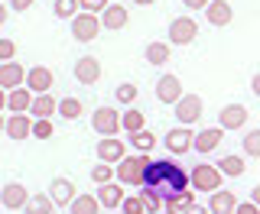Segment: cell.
Returning <instances> with one entry per match:
<instances>
[{
  "instance_id": "cell-1",
  "label": "cell",
  "mask_w": 260,
  "mask_h": 214,
  "mask_svg": "<svg viewBox=\"0 0 260 214\" xmlns=\"http://www.w3.org/2000/svg\"><path fill=\"white\" fill-rule=\"evenodd\" d=\"M150 188H156L162 198H176L179 192H185V188L192 185V172H185L173 156H162V159H153L150 169H146V182Z\"/></svg>"
},
{
  "instance_id": "cell-2",
  "label": "cell",
  "mask_w": 260,
  "mask_h": 214,
  "mask_svg": "<svg viewBox=\"0 0 260 214\" xmlns=\"http://www.w3.org/2000/svg\"><path fill=\"white\" fill-rule=\"evenodd\" d=\"M150 162H153V156L140 153V150H137L134 156H124V159L117 162V179L124 185H137V188H140L146 182V169H150Z\"/></svg>"
},
{
  "instance_id": "cell-3",
  "label": "cell",
  "mask_w": 260,
  "mask_h": 214,
  "mask_svg": "<svg viewBox=\"0 0 260 214\" xmlns=\"http://www.w3.org/2000/svg\"><path fill=\"white\" fill-rule=\"evenodd\" d=\"M101 16L98 13H88V10H78L72 16V39L75 43H94L98 32H101Z\"/></svg>"
},
{
  "instance_id": "cell-4",
  "label": "cell",
  "mask_w": 260,
  "mask_h": 214,
  "mask_svg": "<svg viewBox=\"0 0 260 214\" xmlns=\"http://www.w3.org/2000/svg\"><path fill=\"white\" fill-rule=\"evenodd\" d=\"M91 130L101 136H117V130H124V114L117 107H98L91 114Z\"/></svg>"
},
{
  "instance_id": "cell-5",
  "label": "cell",
  "mask_w": 260,
  "mask_h": 214,
  "mask_svg": "<svg viewBox=\"0 0 260 214\" xmlns=\"http://www.w3.org/2000/svg\"><path fill=\"white\" fill-rule=\"evenodd\" d=\"M224 182V172L218 169V166H208V162H199V166L192 169V188L195 192H218Z\"/></svg>"
},
{
  "instance_id": "cell-6",
  "label": "cell",
  "mask_w": 260,
  "mask_h": 214,
  "mask_svg": "<svg viewBox=\"0 0 260 214\" xmlns=\"http://www.w3.org/2000/svg\"><path fill=\"white\" fill-rule=\"evenodd\" d=\"M162 146H166V153H173V156L189 153L192 146H195V133H192V127H189V123H182V127H173L166 136H162Z\"/></svg>"
},
{
  "instance_id": "cell-7",
  "label": "cell",
  "mask_w": 260,
  "mask_h": 214,
  "mask_svg": "<svg viewBox=\"0 0 260 214\" xmlns=\"http://www.w3.org/2000/svg\"><path fill=\"white\" fill-rule=\"evenodd\" d=\"M29 201L32 198H29L26 185H20V182H7L4 192H0V204H4V211H26Z\"/></svg>"
},
{
  "instance_id": "cell-8",
  "label": "cell",
  "mask_w": 260,
  "mask_h": 214,
  "mask_svg": "<svg viewBox=\"0 0 260 214\" xmlns=\"http://www.w3.org/2000/svg\"><path fill=\"white\" fill-rule=\"evenodd\" d=\"M173 111H176V120L179 123H199L202 120V97L199 94H182L179 101L173 104Z\"/></svg>"
},
{
  "instance_id": "cell-9",
  "label": "cell",
  "mask_w": 260,
  "mask_h": 214,
  "mask_svg": "<svg viewBox=\"0 0 260 214\" xmlns=\"http://www.w3.org/2000/svg\"><path fill=\"white\" fill-rule=\"evenodd\" d=\"M195 36H199V23L192 16H179V20L169 23V43L173 46H189Z\"/></svg>"
},
{
  "instance_id": "cell-10",
  "label": "cell",
  "mask_w": 260,
  "mask_h": 214,
  "mask_svg": "<svg viewBox=\"0 0 260 214\" xmlns=\"http://www.w3.org/2000/svg\"><path fill=\"white\" fill-rule=\"evenodd\" d=\"M32 123H36V117H32L29 111L7 114V136H10V139H26V136H32Z\"/></svg>"
},
{
  "instance_id": "cell-11",
  "label": "cell",
  "mask_w": 260,
  "mask_h": 214,
  "mask_svg": "<svg viewBox=\"0 0 260 214\" xmlns=\"http://www.w3.org/2000/svg\"><path fill=\"white\" fill-rule=\"evenodd\" d=\"M26 75L29 72L23 68L20 62H0V88H4V91H13V88L26 85Z\"/></svg>"
},
{
  "instance_id": "cell-12",
  "label": "cell",
  "mask_w": 260,
  "mask_h": 214,
  "mask_svg": "<svg viewBox=\"0 0 260 214\" xmlns=\"http://www.w3.org/2000/svg\"><path fill=\"white\" fill-rule=\"evenodd\" d=\"M94 153H98V159H104V162H111V166H117V162L127 156V146L120 143L117 136H101V143L94 146Z\"/></svg>"
},
{
  "instance_id": "cell-13",
  "label": "cell",
  "mask_w": 260,
  "mask_h": 214,
  "mask_svg": "<svg viewBox=\"0 0 260 214\" xmlns=\"http://www.w3.org/2000/svg\"><path fill=\"white\" fill-rule=\"evenodd\" d=\"M4 107H7L10 114L29 111V107H32V91H29V85H20V88H13V91H4Z\"/></svg>"
},
{
  "instance_id": "cell-14",
  "label": "cell",
  "mask_w": 260,
  "mask_h": 214,
  "mask_svg": "<svg viewBox=\"0 0 260 214\" xmlns=\"http://www.w3.org/2000/svg\"><path fill=\"white\" fill-rule=\"evenodd\" d=\"M179 97H182V78H179V75H162L156 81V101L176 104Z\"/></svg>"
},
{
  "instance_id": "cell-15",
  "label": "cell",
  "mask_w": 260,
  "mask_h": 214,
  "mask_svg": "<svg viewBox=\"0 0 260 214\" xmlns=\"http://www.w3.org/2000/svg\"><path fill=\"white\" fill-rule=\"evenodd\" d=\"M75 78L81 85H98V78H101V62H98L94 55H81L75 62Z\"/></svg>"
},
{
  "instance_id": "cell-16",
  "label": "cell",
  "mask_w": 260,
  "mask_h": 214,
  "mask_svg": "<svg viewBox=\"0 0 260 214\" xmlns=\"http://www.w3.org/2000/svg\"><path fill=\"white\" fill-rule=\"evenodd\" d=\"M238 198H234V192H224V188H218V192H211L208 198V211L211 214H238Z\"/></svg>"
},
{
  "instance_id": "cell-17",
  "label": "cell",
  "mask_w": 260,
  "mask_h": 214,
  "mask_svg": "<svg viewBox=\"0 0 260 214\" xmlns=\"http://www.w3.org/2000/svg\"><path fill=\"white\" fill-rule=\"evenodd\" d=\"M218 123H221L224 130L244 127V123H247V107H244V104H228V107H221V111H218Z\"/></svg>"
},
{
  "instance_id": "cell-18",
  "label": "cell",
  "mask_w": 260,
  "mask_h": 214,
  "mask_svg": "<svg viewBox=\"0 0 260 214\" xmlns=\"http://www.w3.org/2000/svg\"><path fill=\"white\" fill-rule=\"evenodd\" d=\"M52 81H55V75L46 68V65H32L29 75H26V85H29L32 94H46L49 88H52Z\"/></svg>"
},
{
  "instance_id": "cell-19",
  "label": "cell",
  "mask_w": 260,
  "mask_h": 214,
  "mask_svg": "<svg viewBox=\"0 0 260 214\" xmlns=\"http://www.w3.org/2000/svg\"><path fill=\"white\" fill-rule=\"evenodd\" d=\"M205 16H208L211 26H228V23L234 20V7L228 4V0H211L205 7Z\"/></svg>"
},
{
  "instance_id": "cell-20",
  "label": "cell",
  "mask_w": 260,
  "mask_h": 214,
  "mask_svg": "<svg viewBox=\"0 0 260 214\" xmlns=\"http://www.w3.org/2000/svg\"><path fill=\"white\" fill-rule=\"evenodd\" d=\"M98 198H101V208L104 211H114V208H120V201L127 198L124 195V188H120V182H104L101 188H98Z\"/></svg>"
},
{
  "instance_id": "cell-21",
  "label": "cell",
  "mask_w": 260,
  "mask_h": 214,
  "mask_svg": "<svg viewBox=\"0 0 260 214\" xmlns=\"http://www.w3.org/2000/svg\"><path fill=\"white\" fill-rule=\"evenodd\" d=\"M221 136H224L221 123H218V127H208V130H202V133H195V146H192V150L195 153H211V150H218Z\"/></svg>"
},
{
  "instance_id": "cell-22",
  "label": "cell",
  "mask_w": 260,
  "mask_h": 214,
  "mask_svg": "<svg viewBox=\"0 0 260 214\" xmlns=\"http://www.w3.org/2000/svg\"><path fill=\"white\" fill-rule=\"evenodd\" d=\"M101 23H104V29H124L130 23L127 7L124 4H108V10L101 13Z\"/></svg>"
},
{
  "instance_id": "cell-23",
  "label": "cell",
  "mask_w": 260,
  "mask_h": 214,
  "mask_svg": "<svg viewBox=\"0 0 260 214\" xmlns=\"http://www.w3.org/2000/svg\"><path fill=\"white\" fill-rule=\"evenodd\" d=\"M49 195L55 198V204H72V198H75V182L72 179H52V188H49Z\"/></svg>"
},
{
  "instance_id": "cell-24",
  "label": "cell",
  "mask_w": 260,
  "mask_h": 214,
  "mask_svg": "<svg viewBox=\"0 0 260 214\" xmlns=\"http://www.w3.org/2000/svg\"><path fill=\"white\" fill-rule=\"evenodd\" d=\"M69 211L72 214H98L104 208H101V198H98V195H78V198H72Z\"/></svg>"
},
{
  "instance_id": "cell-25",
  "label": "cell",
  "mask_w": 260,
  "mask_h": 214,
  "mask_svg": "<svg viewBox=\"0 0 260 214\" xmlns=\"http://www.w3.org/2000/svg\"><path fill=\"white\" fill-rule=\"evenodd\" d=\"M29 114H32L36 120H39V117H52V114H59V104L49 97V91H46V94H36V97H32Z\"/></svg>"
},
{
  "instance_id": "cell-26",
  "label": "cell",
  "mask_w": 260,
  "mask_h": 214,
  "mask_svg": "<svg viewBox=\"0 0 260 214\" xmlns=\"http://www.w3.org/2000/svg\"><path fill=\"white\" fill-rule=\"evenodd\" d=\"M166 211H173V214H189V211H195V195L185 188V192H179L176 198H169L166 201Z\"/></svg>"
},
{
  "instance_id": "cell-27",
  "label": "cell",
  "mask_w": 260,
  "mask_h": 214,
  "mask_svg": "<svg viewBox=\"0 0 260 214\" xmlns=\"http://www.w3.org/2000/svg\"><path fill=\"white\" fill-rule=\"evenodd\" d=\"M169 46H173V43H159V39H156V43H150V46H146V62H150V65H166L169 55H173V49H169Z\"/></svg>"
},
{
  "instance_id": "cell-28",
  "label": "cell",
  "mask_w": 260,
  "mask_h": 214,
  "mask_svg": "<svg viewBox=\"0 0 260 214\" xmlns=\"http://www.w3.org/2000/svg\"><path fill=\"white\" fill-rule=\"evenodd\" d=\"M140 195H143V204H146V211L150 214H159V211H166V198L156 192V188H150V185H140Z\"/></svg>"
},
{
  "instance_id": "cell-29",
  "label": "cell",
  "mask_w": 260,
  "mask_h": 214,
  "mask_svg": "<svg viewBox=\"0 0 260 214\" xmlns=\"http://www.w3.org/2000/svg\"><path fill=\"white\" fill-rule=\"evenodd\" d=\"M130 146L134 150H140V153H150V150H156V133L153 130H137V133H130Z\"/></svg>"
},
{
  "instance_id": "cell-30",
  "label": "cell",
  "mask_w": 260,
  "mask_h": 214,
  "mask_svg": "<svg viewBox=\"0 0 260 214\" xmlns=\"http://www.w3.org/2000/svg\"><path fill=\"white\" fill-rule=\"evenodd\" d=\"M81 114H85V104H81L78 97H62L59 101V117L62 120H78Z\"/></svg>"
},
{
  "instance_id": "cell-31",
  "label": "cell",
  "mask_w": 260,
  "mask_h": 214,
  "mask_svg": "<svg viewBox=\"0 0 260 214\" xmlns=\"http://www.w3.org/2000/svg\"><path fill=\"white\" fill-rule=\"evenodd\" d=\"M218 169H221L228 179H238V175H244V159L241 156H221V159H218Z\"/></svg>"
},
{
  "instance_id": "cell-32",
  "label": "cell",
  "mask_w": 260,
  "mask_h": 214,
  "mask_svg": "<svg viewBox=\"0 0 260 214\" xmlns=\"http://www.w3.org/2000/svg\"><path fill=\"white\" fill-rule=\"evenodd\" d=\"M81 10V0H55L52 4V13L59 16V20H72Z\"/></svg>"
},
{
  "instance_id": "cell-33",
  "label": "cell",
  "mask_w": 260,
  "mask_h": 214,
  "mask_svg": "<svg viewBox=\"0 0 260 214\" xmlns=\"http://www.w3.org/2000/svg\"><path fill=\"white\" fill-rule=\"evenodd\" d=\"M59 204H55V198L52 195H36V198L29 201V208L26 211H32V214H52Z\"/></svg>"
},
{
  "instance_id": "cell-34",
  "label": "cell",
  "mask_w": 260,
  "mask_h": 214,
  "mask_svg": "<svg viewBox=\"0 0 260 214\" xmlns=\"http://www.w3.org/2000/svg\"><path fill=\"white\" fill-rule=\"evenodd\" d=\"M241 150L247 153V156H254V159H260V130H250V133H244Z\"/></svg>"
},
{
  "instance_id": "cell-35",
  "label": "cell",
  "mask_w": 260,
  "mask_h": 214,
  "mask_svg": "<svg viewBox=\"0 0 260 214\" xmlns=\"http://www.w3.org/2000/svg\"><path fill=\"white\" fill-rule=\"evenodd\" d=\"M91 179H94V182L98 185H104V182H111V179H117V169H111V162H98V166L91 169Z\"/></svg>"
},
{
  "instance_id": "cell-36",
  "label": "cell",
  "mask_w": 260,
  "mask_h": 214,
  "mask_svg": "<svg viewBox=\"0 0 260 214\" xmlns=\"http://www.w3.org/2000/svg\"><path fill=\"white\" fill-rule=\"evenodd\" d=\"M124 130H127V133L143 130V114L137 111V107H127V111H124Z\"/></svg>"
},
{
  "instance_id": "cell-37",
  "label": "cell",
  "mask_w": 260,
  "mask_h": 214,
  "mask_svg": "<svg viewBox=\"0 0 260 214\" xmlns=\"http://www.w3.org/2000/svg\"><path fill=\"white\" fill-rule=\"evenodd\" d=\"M114 97H117L120 104H127V107H130V101H137V85H134V81H124V85H117Z\"/></svg>"
},
{
  "instance_id": "cell-38",
  "label": "cell",
  "mask_w": 260,
  "mask_h": 214,
  "mask_svg": "<svg viewBox=\"0 0 260 214\" xmlns=\"http://www.w3.org/2000/svg\"><path fill=\"white\" fill-rule=\"evenodd\" d=\"M120 211H124V214H140V211H146L143 195H130V198H124V201H120Z\"/></svg>"
},
{
  "instance_id": "cell-39",
  "label": "cell",
  "mask_w": 260,
  "mask_h": 214,
  "mask_svg": "<svg viewBox=\"0 0 260 214\" xmlns=\"http://www.w3.org/2000/svg\"><path fill=\"white\" fill-rule=\"evenodd\" d=\"M32 136H36V139H49V136H52V117H39L36 123H32Z\"/></svg>"
},
{
  "instance_id": "cell-40",
  "label": "cell",
  "mask_w": 260,
  "mask_h": 214,
  "mask_svg": "<svg viewBox=\"0 0 260 214\" xmlns=\"http://www.w3.org/2000/svg\"><path fill=\"white\" fill-rule=\"evenodd\" d=\"M13 55H16V43L13 39H0V62H13Z\"/></svg>"
},
{
  "instance_id": "cell-41",
  "label": "cell",
  "mask_w": 260,
  "mask_h": 214,
  "mask_svg": "<svg viewBox=\"0 0 260 214\" xmlns=\"http://www.w3.org/2000/svg\"><path fill=\"white\" fill-rule=\"evenodd\" d=\"M81 10H88V13H104V10H108V0H81Z\"/></svg>"
},
{
  "instance_id": "cell-42",
  "label": "cell",
  "mask_w": 260,
  "mask_h": 214,
  "mask_svg": "<svg viewBox=\"0 0 260 214\" xmlns=\"http://www.w3.org/2000/svg\"><path fill=\"white\" fill-rule=\"evenodd\" d=\"M238 214H260V204L250 198L247 204H238Z\"/></svg>"
},
{
  "instance_id": "cell-43",
  "label": "cell",
  "mask_w": 260,
  "mask_h": 214,
  "mask_svg": "<svg viewBox=\"0 0 260 214\" xmlns=\"http://www.w3.org/2000/svg\"><path fill=\"white\" fill-rule=\"evenodd\" d=\"M10 7H13L16 13H26L29 7H32V0H10Z\"/></svg>"
},
{
  "instance_id": "cell-44",
  "label": "cell",
  "mask_w": 260,
  "mask_h": 214,
  "mask_svg": "<svg viewBox=\"0 0 260 214\" xmlns=\"http://www.w3.org/2000/svg\"><path fill=\"white\" fill-rule=\"evenodd\" d=\"M185 7H189V10H205V7L211 4V0H182Z\"/></svg>"
},
{
  "instance_id": "cell-45",
  "label": "cell",
  "mask_w": 260,
  "mask_h": 214,
  "mask_svg": "<svg viewBox=\"0 0 260 214\" xmlns=\"http://www.w3.org/2000/svg\"><path fill=\"white\" fill-rule=\"evenodd\" d=\"M250 88H254V94L260 97V72H257V75H254V78H250Z\"/></svg>"
},
{
  "instance_id": "cell-46",
  "label": "cell",
  "mask_w": 260,
  "mask_h": 214,
  "mask_svg": "<svg viewBox=\"0 0 260 214\" xmlns=\"http://www.w3.org/2000/svg\"><path fill=\"white\" fill-rule=\"evenodd\" d=\"M250 198H254V201H257V204H260V185H257V188H254V195H250Z\"/></svg>"
},
{
  "instance_id": "cell-47",
  "label": "cell",
  "mask_w": 260,
  "mask_h": 214,
  "mask_svg": "<svg viewBox=\"0 0 260 214\" xmlns=\"http://www.w3.org/2000/svg\"><path fill=\"white\" fill-rule=\"evenodd\" d=\"M134 4H140V7H150V4H156V0H134Z\"/></svg>"
}]
</instances>
